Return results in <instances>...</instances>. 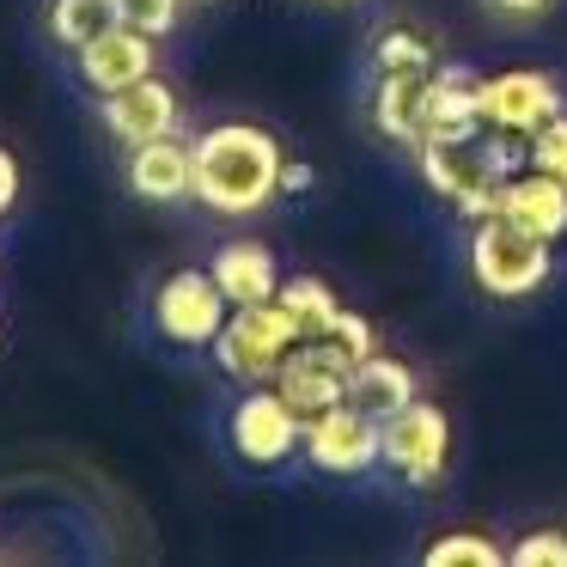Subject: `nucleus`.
<instances>
[{"label": "nucleus", "instance_id": "17", "mask_svg": "<svg viewBox=\"0 0 567 567\" xmlns=\"http://www.w3.org/2000/svg\"><path fill=\"white\" fill-rule=\"evenodd\" d=\"M415 396H421V384H415V367H409V360L379 354V348H372L367 360H354V384H348V403L354 409L391 421L396 409H409Z\"/></svg>", "mask_w": 567, "mask_h": 567}, {"label": "nucleus", "instance_id": "7", "mask_svg": "<svg viewBox=\"0 0 567 567\" xmlns=\"http://www.w3.org/2000/svg\"><path fill=\"white\" fill-rule=\"evenodd\" d=\"M233 318V299L220 293L214 269H177L159 281L153 293V323H159L165 342H184V348H214V336L226 330Z\"/></svg>", "mask_w": 567, "mask_h": 567}, {"label": "nucleus", "instance_id": "29", "mask_svg": "<svg viewBox=\"0 0 567 567\" xmlns=\"http://www.w3.org/2000/svg\"><path fill=\"white\" fill-rule=\"evenodd\" d=\"M494 13H506V19H537V13H549L555 0H488Z\"/></svg>", "mask_w": 567, "mask_h": 567}, {"label": "nucleus", "instance_id": "31", "mask_svg": "<svg viewBox=\"0 0 567 567\" xmlns=\"http://www.w3.org/2000/svg\"><path fill=\"white\" fill-rule=\"evenodd\" d=\"M184 7H189V0H184Z\"/></svg>", "mask_w": 567, "mask_h": 567}, {"label": "nucleus", "instance_id": "3", "mask_svg": "<svg viewBox=\"0 0 567 567\" xmlns=\"http://www.w3.org/2000/svg\"><path fill=\"white\" fill-rule=\"evenodd\" d=\"M555 275V245L525 226H513L506 214H482L470 220V281L488 299H530L543 293Z\"/></svg>", "mask_w": 567, "mask_h": 567}, {"label": "nucleus", "instance_id": "25", "mask_svg": "<svg viewBox=\"0 0 567 567\" xmlns=\"http://www.w3.org/2000/svg\"><path fill=\"white\" fill-rule=\"evenodd\" d=\"M116 13H123V25L147 31V38H165L177 25V13H184V0H116Z\"/></svg>", "mask_w": 567, "mask_h": 567}, {"label": "nucleus", "instance_id": "23", "mask_svg": "<svg viewBox=\"0 0 567 567\" xmlns=\"http://www.w3.org/2000/svg\"><path fill=\"white\" fill-rule=\"evenodd\" d=\"M525 165H537V172H549V177L567 184V111L549 116V123L525 141Z\"/></svg>", "mask_w": 567, "mask_h": 567}, {"label": "nucleus", "instance_id": "30", "mask_svg": "<svg viewBox=\"0 0 567 567\" xmlns=\"http://www.w3.org/2000/svg\"><path fill=\"white\" fill-rule=\"evenodd\" d=\"M323 7H342V0H323Z\"/></svg>", "mask_w": 567, "mask_h": 567}, {"label": "nucleus", "instance_id": "24", "mask_svg": "<svg viewBox=\"0 0 567 567\" xmlns=\"http://www.w3.org/2000/svg\"><path fill=\"white\" fill-rule=\"evenodd\" d=\"M513 567H567V530H525V537L506 549Z\"/></svg>", "mask_w": 567, "mask_h": 567}, {"label": "nucleus", "instance_id": "15", "mask_svg": "<svg viewBox=\"0 0 567 567\" xmlns=\"http://www.w3.org/2000/svg\"><path fill=\"white\" fill-rule=\"evenodd\" d=\"M494 214H506L513 226H525V233H537L555 245V238H567V184L549 172H537V165H525V172H513L501 184Z\"/></svg>", "mask_w": 567, "mask_h": 567}, {"label": "nucleus", "instance_id": "10", "mask_svg": "<svg viewBox=\"0 0 567 567\" xmlns=\"http://www.w3.org/2000/svg\"><path fill=\"white\" fill-rule=\"evenodd\" d=\"M348 384H354V354H348L342 342H330V336H306V342L281 360V372H275V391H281L306 421L323 415V409H336V403H348Z\"/></svg>", "mask_w": 567, "mask_h": 567}, {"label": "nucleus", "instance_id": "21", "mask_svg": "<svg viewBox=\"0 0 567 567\" xmlns=\"http://www.w3.org/2000/svg\"><path fill=\"white\" fill-rule=\"evenodd\" d=\"M281 299L287 311L299 318V330L306 336H330V323H336V311H342V299H336V287L323 281V275H287L281 281Z\"/></svg>", "mask_w": 567, "mask_h": 567}, {"label": "nucleus", "instance_id": "8", "mask_svg": "<svg viewBox=\"0 0 567 567\" xmlns=\"http://www.w3.org/2000/svg\"><path fill=\"white\" fill-rule=\"evenodd\" d=\"M299 452L323 476H367L372 464H384V421L354 403H336L306 421V445Z\"/></svg>", "mask_w": 567, "mask_h": 567}, {"label": "nucleus", "instance_id": "6", "mask_svg": "<svg viewBox=\"0 0 567 567\" xmlns=\"http://www.w3.org/2000/svg\"><path fill=\"white\" fill-rule=\"evenodd\" d=\"M226 440H233V452L245 457V464L269 470V464H287V457L306 445V415H299L275 384H250L233 403V415H226Z\"/></svg>", "mask_w": 567, "mask_h": 567}, {"label": "nucleus", "instance_id": "20", "mask_svg": "<svg viewBox=\"0 0 567 567\" xmlns=\"http://www.w3.org/2000/svg\"><path fill=\"white\" fill-rule=\"evenodd\" d=\"M372 62H379V74H433L440 68V43L415 25H384L379 43H372Z\"/></svg>", "mask_w": 567, "mask_h": 567}, {"label": "nucleus", "instance_id": "9", "mask_svg": "<svg viewBox=\"0 0 567 567\" xmlns=\"http://www.w3.org/2000/svg\"><path fill=\"white\" fill-rule=\"evenodd\" d=\"M384 464L409 482V488H433L452 464V421H445L440 403L415 396L409 409H396L384 421Z\"/></svg>", "mask_w": 567, "mask_h": 567}, {"label": "nucleus", "instance_id": "11", "mask_svg": "<svg viewBox=\"0 0 567 567\" xmlns=\"http://www.w3.org/2000/svg\"><path fill=\"white\" fill-rule=\"evenodd\" d=\"M153 43L159 38H147V31H135V25H111L104 38H92L86 50H74V68L99 99H111V92H123V86H135V80L153 74V62H159Z\"/></svg>", "mask_w": 567, "mask_h": 567}, {"label": "nucleus", "instance_id": "22", "mask_svg": "<svg viewBox=\"0 0 567 567\" xmlns=\"http://www.w3.org/2000/svg\"><path fill=\"white\" fill-rule=\"evenodd\" d=\"M421 561L427 567H501L506 549L494 537H482V530H445V537H433L421 549Z\"/></svg>", "mask_w": 567, "mask_h": 567}, {"label": "nucleus", "instance_id": "26", "mask_svg": "<svg viewBox=\"0 0 567 567\" xmlns=\"http://www.w3.org/2000/svg\"><path fill=\"white\" fill-rule=\"evenodd\" d=\"M330 342H342L354 360H367L372 348H379V330H372V323L360 318V311H348V306H342V311H336V323H330Z\"/></svg>", "mask_w": 567, "mask_h": 567}, {"label": "nucleus", "instance_id": "5", "mask_svg": "<svg viewBox=\"0 0 567 567\" xmlns=\"http://www.w3.org/2000/svg\"><path fill=\"white\" fill-rule=\"evenodd\" d=\"M476 104H482V128L530 141L549 116L567 111V92H561V80L543 74V68H506V74H482Z\"/></svg>", "mask_w": 567, "mask_h": 567}, {"label": "nucleus", "instance_id": "28", "mask_svg": "<svg viewBox=\"0 0 567 567\" xmlns=\"http://www.w3.org/2000/svg\"><path fill=\"white\" fill-rule=\"evenodd\" d=\"M311 184H318V172H311L306 159H287V172H281V196H306Z\"/></svg>", "mask_w": 567, "mask_h": 567}, {"label": "nucleus", "instance_id": "12", "mask_svg": "<svg viewBox=\"0 0 567 567\" xmlns=\"http://www.w3.org/2000/svg\"><path fill=\"white\" fill-rule=\"evenodd\" d=\"M177 116H184V104H177V92L165 86L159 74H147V80H135V86H123V92L104 99V128H111L123 147L177 135Z\"/></svg>", "mask_w": 567, "mask_h": 567}, {"label": "nucleus", "instance_id": "4", "mask_svg": "<svg viewBox=\"0 0 567 567\" xmlns=\"http://www.w3.org/2000/svg\"><path fill=\"white\" fill-rule=\"evenodd\" d=\"M306 342L299 318L281 306V299H262V306H233L226 330L214 336V360H220L226 379L238 384H275L281 360Z\"/></svg>", "mask_w": 567, "mask_h": 567}, {"label": "nucleus", "instance_id": "14", "mask_svg": "<svg viewBox=\"0 0 567 567\" xmlns=\"http://www.w3.org/2000/svg\"><path fill=\"white\" fill-rule=\"evenodd\" d=\"M128 189L141 202H184L196 196V147L177 135H159V141H141L128 147Z\"/></svg>", "mask_w": 567, "mask_h": 567}, {"label": "nucleus", "instance_id": "13", "mask_svg": "<svg viewBox=\"0 0 567 567\" xmlns=\"http://www.w3.org/2000/svg\"><path fill=\"white\" fill-rule=\"evenodd\" d=\"M427 111H433V74H379V86H372V128L391 147L415 153L427 141Z\"/></svg>", "mask_w": 567, "mask_h": 567}, {"label": "nucleus", "instance_id": "18", "mask_svg": "<svg viewBox=\"0 0 567 567\" xmlns=\"http://www.w3.org/2000/svg\"><path fill=\"white\" fill-rule=\"evenodd\" d=\"M482 74L470 68H433V111H427V141L433 135H464V128H482V104H476Z\"/></svg>", "mask_w": 567, "mask_h": 567}, {"label": "nucleus", "instance_id": "2", "mask_svg": "<svg viewBox=\"0 0 567 567\" xmlns=\"http://www.w3.org/2000/svg\"><path fill=\"white\" fill-rule=\"evenodd\" d=\"M415 165H421V184H427L445 208H457L464 220H482V214H494L506 177L525 172V141L494 135V128L433 135L415 147Z\"/></svg>", "mask_w": 567, "mask_h": 567}, {"label": "nucleus", "instance_id": "1", "mask_svg": "<svg viewBox=\"0 0 567 567\" xmlns=\"http://www.w3.org/2000/svg\"><path fill=\"white\" fill-rule=\"evenodd\" d=\"M196 202L208 214L245 220L262 214L281 196V172H287V147L257 123H214L196 141Z\"/></svg>", "mask_w": 567, "mask_h": 567}, {"label": "nucleus", "instance_id": "19", "mask_svg": "<svg viewBox=\"0 0 567 567\" xmlns=\"http://www.w3.org/2000/svg\"><path fill=\"white\" fill-rule=\"evenodd\" d=\"M111 25H123L116 0H50V38L62 50H86L92 38H104Z\"/></svg>", "mask_w": 567, "mask_h": 567}, {"label": "nucleus", "instance_id": "16", "mask_svg": "<svg viewBox=\"0 0 567 567\" xmlns=\"http://www.w3.org/2000/svg\"><path fill=\"white\" fill-rule=\"evenodd\" d=\"M208 269H214V281H220V293L233 299V306H262V299L281 293V262H275V250L257 245V238L220 245Z\"/></svg>", "mask_w": 567, "mask_h": 567}, {"label": "nucleus", "instance_id": "27", "mask_svg": "<svg viewBox=\"0 0 567 567\" xmlns=\"http://www.w3.org/2000/svg\"><path fill=\"white\" fill-rule=\"evenodd\" d=\"M19 184H25V177H19V159H13L7 147H0V214H7V208L19 202Z\"/></svg>", "mask_w": 567, "mask_h": 567}]
</instances>
